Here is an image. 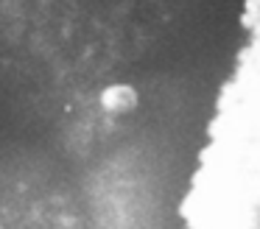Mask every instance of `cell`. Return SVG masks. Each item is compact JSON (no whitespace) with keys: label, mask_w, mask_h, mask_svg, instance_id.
<instances>
[{"label":"cell","mask_w":260,"mask_h":229,"mask_svg":"<svg viewBox=\"0 0 260 229\" xmlns=\"http://www.w3.org/2000/svg\"><path fill=\"white\" fill-rule=\"evenodd\" d=\"M0 229H6V226H3V223H0Z\"/></svg>","instance_id":"obj_1"}]
</instances>
